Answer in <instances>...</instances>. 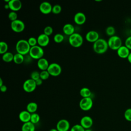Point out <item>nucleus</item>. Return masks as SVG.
<instances>
[{"instance_id":"e433bc0d","label":"nucleus","mask_w":131,"mask_h":131,"mask_svg":"<svg viewBox=\"0 0 131 131\" xmlns=\"http://www.w3.org/2000/svg\"><path fill=\"white\" fill-rule=\"evenodd\" d=\"M30 76H31L30 78L35 81L37 79L40 78V73L37 71H34L31 73Z\"/></svg>"},{"instance_id":"f8f14e48","label":"nucleus","mask_w":131,"mask_h":131,"mask_svg":"<svg viewBox=\"0 0 131 131\" xmlns=\"http://www.w3.org/2000/svg\"><path fill=\"white\" fill-rule=\"evenodd\" d=\"M53 6L48 2H42L39 7L40 11L45 14H49L52 12Z\"/></svg>"},{"instance_id":"1a4fd4ad","label":"nucleus","mask_w":131,"mask_h":131,"mask_svg":"<svg viewBox=\"0 0 131 131\" xmlns=\"http://www.w3.org/2000/svg\"><path fill=\"white\" fill-rule=\"evenodd\" d=\"M36 86L37 85L36 84L35 81L31 78H29L25 80L23 85L24 90L25 92L28 93L34 91L35 90Z\"/></svg>"},{"instance_id":"58836bf2","label":"nucleus","mask_w":131,"mask_h":131,"mask_svg":"<svg viewBox=\"0 0 131 131\" xmlns=\"http://www.w3.org/2000/svg\"><path fill=\"white\" fill-rule=\"evenodd\" d=\"M35 82H36L37 86L40 85L42 83V80L40 78L37 79L36 80H35Z\"/></svg>"},{"instance_id":"0eeeda50","label":"nucleus","mask_w":131,"mask_h":131,"mask_svg":"<svg viewBox=\"0 0 131 131\" xmlns=\"http://www.w3.org/2000/svg\"><path fill=\"white\" fill-rule=\"evenodd\" d=\"M93 104V100L91 97L82 98L79 102V107L82 110L86 111L92 107Z\"/></svg>"},{"instance_id":"39448f33","label":"nucleus","mask_w":131,"mask_h":131,"mask_svg":"<svg viewBox=\"0 0 131 131\" xmlns=\"http://www.w3.org/2000/svg\"><path fill=\"white\" fill-rule=\"evenodd\" d=\"M107 43L108 47L113 50H117L122 46L121 38L117 35L111 36L107 40Z\"/></svg>"},{"instance_id":"a19ab883","label":"nucleus","mask_w":131,"mask_h":131,"mask_svg":"<svg viewBox=\"0 0 131 131\" xmlns=\"http://www.w3.org/2000/svg\"><path fill=\"white\" fill-rule=\"evenodd\" d=\"M127 59L128 61H129V62H130L131 63V52H130V53H129L128 56L127 57Z\"/></svg>"},{"instance_id":"6e6552de","label":"nucleus","mask_w":131,"mask_h":131,"mask_svg":"<svg viewBox=\"0 0 131 131\" xmlns=\"http://www.w3.org/2000/svg\"><path fill=\"white\" fill-rule=\"evenodd\" d=\"M11 29L15 32H21L25 28V24L23 21L20 19H16L11 23Z\"/></svg>"},{"instance_id":"c85d7f7f","label":"nucleus","mask_w":131,"mask_h":131,"mask_svg":"<svg viewBox=\"0 0 131 131\" xmlns=\"http://www.w3.org/2000/svg\"><path fill=\"white\" fill-rule=\"evenodd\" d=\"M105 32L106 34L108 36H114L115 33V29L113 26H108L106 28Z\"/></svg>"},{"instance_id":"f03ea898","label":"nucleus","mask_w":131,"mask_h":131,"mask_svg":"<svg viewBox=\"0 0 131 131\" xmlns=\"http://www.w3.org/2000/svg\"><path fill=\"white\" fill-rule=\"evenodd\" d=\"M30 48L31 46L27 40L21 39L16 42V50L18 53L25 55L29 53Z\"/></svg>"},{"instance_id":"393cba45","label":"nucleus","mask_w":131,"mask_h":131,"mask_svg":"<svg viewBox=\"0 0 131 131\" xmlns=\"http://www.w3.org/2000/svg\"><path fill=\"white\" fill-rule=\"evenodd\" d=\"M25 57L23 55L19 53H16L14 55L13 61L16 64H20L24 61Z\"/></svg>"},{"instance_id":"423d86ee","label":"nucleus","mask_w":131,"mask_h":131,"mask_svg":"<svg viewBox=\"0 0 131 131\" xmlns=\"http://www.w3.org/2000/svg\"><path fill=\"white\" fill-rule=\"evenodd\" d=\"M47 71L50 75L57 76L59 75L62 71L61 66L56 62H53L49 64Z\"/></svg>"},{"instance_id":"bb28decb","label":"nucleus","mask_w":131,"mask_h":131,"mask_svg":"<svg viewBox=\"0 0 131 131\" xmlns=\"http://www.w3.org/2000/svg\"><path fill=\"white\" fill-rule=\"evenodd\" d=\"M40 121V116L39 115L36 113L31 114L30 121L34 124L37 123Z\"/></svg>"},{"instance_id":"9d476101","label":"nucleus","mask_w":131,"mask_h":131,"mask_svg":"<svg viewBox=\"0 0 131 131\" xmlns=\"http://www.w3.org/2000/svg\"><path fill=\"white\" fill-rule=\"evenodd\" d=\"M70 128L69 122L64 119H61L58 121L56 128L58 131H68Z\"/></svg>"},{"instance_id":"4be33fe9","label":"nucleus","mask_w":131,"mask_h":131,"mask_svg":"<svg viewBox=\"0 0 131 131\" xmlns=\"http://www.w3.org/2000/svg\"><path fill=\"white\" fill-rule=\"evenodd\" d=\"M38 108L37 104L35 102H29L26 107L27 111H28L31 114L34 113L36 112Z\"/></svg>"},{"instance_id":"4468645a","label":"nucleus","mask_w":131,"mask_h":131,"mask_svg":"<svg viewBox=\"0 0 131 131\" xmlns=\"http://www.w3.org/2000/svg\"><path fill=\"white\" fill-rule=\"evenodd\" d=\"M37 39L38 45L40 46L41 47L47 46L49 44L50 41V38L49 36L46 35L43 33L40 34L37 37Z\"/></svg>"},{"instance_id":"2eb2a0df","label":"nucleus","mask_w":131,"mask_h":131,"mask_svg":"<svg viewBox=\"0 0 131 131\" xmlns=\"http://www.w3.org/2000/svg\"><path fill=\"white\" fill-rule=\"evenodd\" d=\"M9 8L12 11H17L19 10L22 7V3L19 0H10L8 3Z\"/></svg>"},{"instance_id":"a878e982","label":"nucleus","mask_w":131,"mask_h":131,"mask_svg":"<svg viewBox=\"0 0 131 131\" xmlns=\"http://www.w3.org/2000/svg\"><path fill=\"white\" fill-rule=\"evenodd\" d=\"M8 45L5 41H2L0 42V54H4L7 52Z\"/></svg>"},{"instance_id":"a18cd8bd","label":"nucleus","mask_w":131,"mask_h":131,"mask_svg":"<svg viewBox=\"0 0 131 131\" xmlns=\"http://www.w3.org/2000/svg\"><path fill=\"white\" fill-rule=\"evenodd\" d=\"M85 131H93V130H91L90 128H89V129H85Z\"/></svg>"},{"instance_id":"473e14b6","label":"nucleus","mask_w":131,"mask_h":131,"mask_svg":"<svg viewBox=\"0 0 131 131\" xmlns=\"http://www.w3.org/2000/svg\"><path fill=\"white\" fill-rule=\"evenodd\" d=\"M70 131H85V129L80 124H77L70 128Z\"/></svg>"},{"instance_id":"37998d69","label":"nucleus","mask_w":131,"mask_h":131,"mask_svg":"<svg viewBox=\"0 0 131 131\" xmlns=\"http://www.w3.org/2000/svg\"><path fill=\"white\" fill-rule=\"evenodd\" d=\"M3 85V82L2 78H0V86H2Z\"/></svg>"},{"instance_id":"5701e85b","label":"nucleus","mask_w":131,"mask_h":131,"mask_svg":"<svg viewBox=\"0 0 131 131\" xmlns=\"http://www.w3.org/2000/svg\"><path fill=\"white\" fill-rule=\"evenodd\" d=\"M14 55L10 52H7L5 54H3L2 59L3 61L6 62H10L13 60Z\"/></svg>"},{"instance_id":"72a5a7b5","label":"nucleus","mask_w":131,"mask_h":131,"mask_svg":"<svg viewBox=\"0 0 131 131\" xmlns=\"http://www.w3.org/2000/svg\"><path fill=\"white\" fill-rule=\"evenodd\" d=\"M8 18L11 21L17 19V14L15 11H11L8 14Z\"/></svg>"},{"instance_id":"dca6fc26","label":"nucleus","mask_w":131,"mask_h":131,"mask_svg":"<svg viewBox=\"0 0 131 131\" xmlns=\"http://www.w3.org/2000/svg\"><path fill=\"white\" fill-rule=\"evenodd\" d=\"M86 16L85 15L81 12H77L74 16V20L76 24L77 25H82L86 21Z\"/></svg>"},{"instance_id":"f3484780","label":"nucleus","mask_w":131,"mask_h":131,"mask_svg":"<svg viewBox=\"0 0 131 131\" xmlns=\"http://www.w3.org/2000/svg\"><path fill=\"white\" fill-rule=\"evenodd\" d=\"M117 53L120 58H127L130 53V51L125 46H122L117 50Z\"/></svg>"},{"instance_id":"4c0bfd02","label":"nucleus","mask_w":131,"mask_h":131,"mask_svg":"<svg viewBox=\"0 0 131 131\" xmlns=\"http://www.w3.org/2000/svg\"><path fill=\"white\" fill-rule=\"evenodd\" d=\"M125 46L129 50H131V36L127 37L125 41Z\"/></svg>"},{"instance_id":"f257e3e1","label":"nucleus","mask_w":131,"mask_h":131,"mask_svg":"<svg viewBox=\"0 0 131 131\" xmlns=\"http://www.w3.org/2000/svg\"><path fill=\"white\" fill-rule=\"evenodd\" d=\"M108 48L107 41L103 38H99L93 46L94 51L98 54L104 53Z\"/></svg>"},{"instance_id":"cd10ccee","label":"nucleus","mask_w":131,"mask_h":131,"mask_svg":"<svg viewBox=\"0 0 131 131\" xmlns=\"http://www.w3.org/2000/svg\"><path fill=\"white\" fill-rule=\"evenodd\" d=\"M64 39L63 35L61 33H57L54 36V40L56 43H60Z\"/></svg>"},{"instance_id":"f704fd0d","label":"nucleus","mask_w":131,"mask_h":131,"mask_svg":"<svg viewBox=\"0 0 131 131\" xmlns=\"http://www.w3.org/2000/svg\"><path fill=\"white\" fill-rule=\"evenodd\" d=\"M53 29L52 27L50 26H46L43 29V33L48 36H50L53 33Z\"/></svg>"},{"instance_id":"c03bdc74","label":"nucleus","mask_w":131,"mask_h":131,"mask_svg":"<svg viewBox=\"0 0 131 131\" xmlns=\"http://www.w3.org/2000/svg\"><path fill=\"white\" fill-rule=\"evenodd\" d=\"M49 131H58L56 128H51Z\"/></svg>"},{"instance_id":"c9c22d12","label":"nucleus","mask_w":131,"mask_h":131,"mask_svg":"<svg viewBox=\"0 0 131 131\" xmlns=\"http://www.w3.org/2000/svg\"><path fill=\"white\" fill-rule=\"evenodd\" d=\"M28 41L30 45V46L31 47L35 46L37 45V39L34 37H30L28 39Z\"/></svg>"},{"instance_id":"a211bd4d","label":"nucleus","mask_w":131,"mask_h":131,"mask_svg":"<svg viewBox=\"0 0 131 131\" xmlns=\"http://www.w3.org/2000/svg\"><path fill=\"white\" fill-rule=\"evenodd\" d=\"M31 116V114L30 113H29L27 110H24L21 111L19 113L18 118L20 121L24 123L30 121Z\"/></svg>"},{"instance_id":"79ce46f5","label":"nucleus","mask_w":131,"mask_h":131,"mask_svg":"<svg viewBox=\"0 0 131 131\" xmlns=\"http://www.w3.org/2000/svg\"><path fill=\"white\" fill-rule=\"evenodd\" d=\"M5 8L6 9H10L9 8V6L8 5V4H5V6H4Z\"/></svg>"},{"instance_id":"7ed1b4c3","label":"nucleus","mask_w":131,"mask_h":131,"mask_svg":"<svg viewBox=\"0 0 131 131\" xmlns=\"http://www.w3.org/2000/svg\"><path fill=\"white\" fill-rule=\"evenodd\" d=\"M29 54L32 58L38 60L42 58L44 51L41 47L39 45H36L31 47Z\"/></svg>"},{"instance_id":"aec40b11","label":"nucleus","mask_w":131,"mask_h":131,"mask_svg":"<svg viewBox=\"0 0 131 131\" xmlns=\"http://www.w3.org/2000/svg\"><path fill=\"white\" fill-rule=\"evenodd\" d=\"M62 30L64 34L70 36L75 33V28L71 24H66L63 27Z\"/></svg>"},{"instance_id":"20e7f679","label":"nucleus","mask_w":131,"mask_h":131,"mask_svg":"<svg viewBox=\"0 0 131 131\" xmlns=\"http://www.w3.org/2000/svg\"><path fill=\"white\" fill-rule=\"evenodd\" d=\"M70 44L75 48L80 47L83 42L82 36L78 33H74L70 36L69 38Z\"/></svg>"},{"instance_id":"7c9ffc66","label":"nucleus","mask_w":131,"mask_h":131,"mask_svg":"<svg viewBox=\"0 0 131 131\" xmlns=\"http://www.w3.org/2000/svg\"><path fill=\"white\" fill-rule=\"evenodd\" d=\"M124 116L127 121L131 122V108H128L125 111Z\"/></svg>"},{"instance_id":"9b49d317","label":"nucleus","mask_w":131,"mask_h":131,"mask_svg":"<svg viewBox=\"0 0 131 131\" xmlns=\"http://www.w3.org/2000/svg\"><path fill=\"white\" fill-rule=\"evenodd\" d=\"M93 123V120L90 116H84L82 117L80 121V124L85 129L90 128Z\"/></svg>"},{"instance_id":"49530a36","label":"nucleus","mask_w":131,"mask_h":131,"mask_svg":"<svg viewBox=\"0 0 131 131\" xmlns=\"http://www.w3.org/2000/svg\"><path fill=\"white\" fill-rule=\"evenodd\" d=\"M130 34H131V29H130Z\"/></svg>"},{"instance_id":"412c9836","label":"nucleus","mask_w":131,"mask_h":131,"mask_svg":"<svg viewBox=\"0 0 131 131\" xmlns=\"http://www.w3.org/2000/svg\"><path fill=\"white\" fill-rule=\"evenodd\" d=\"M35 125L31 121L24 123L21 126V131H35Z\"/></svg>"},{"instance_id":"2f4dec72","label":"nucleus","mask_w":131,"mask_h":131,"mask_svg":"<svg viewBox=\"0 0 131 131\" xmlns=\"http://www.w3.org/2000/svg\"><path fill=\"white\" fill-rule=\"evenodd\" d=\"M50 75L47 70L41 71L40 72V78L42 80H46L48 79Z\"/></svg>"},{"instance_id":"6ab92c4d","label":"nucleus","mask_w":131,"mask_h":131,"mask_svg":"<svg viewBox=\"0 0 131 131\" xmlns=\"http://www.w3.org/2000/svg\"><path fill=\"white\" fill-rule=\"evenodd\" d=\"M37 64L39 69H40L41 71H43L47 70L50 64L49 63V62L47 59L42 57L38 60Z\"/></svg>"},{"instance_id":"b1692460","label":"nucleus","mask_w":131,"mask_h":131,"mask_svg":"<svg viewBox=\"0 0 131 131\" xmlns=\"http://www.w3.org/2000/svg\"><path fill=\"white\" fill-rule=\"evenodd\" d=\"M91 94L92 93L91 90L86 87L82 88L80 90V95L82 98L90 97Z\"/></svg>"},{"instance_id":"ea45409f","label":"nucleus","mask_w":131,"mask_h":131,"mask_svg":"<svg viewBox=\"0 0 131 131\" xmlns=\"http://www.w3.org/2000/svg\"><path fill=\"white\" fill-rule=\"evenodd\" d=\"M0 89H1V91L2 92H6L7 90V87L6 86V85L3 84L2 86H0Z\"/></svg>"},{"instance_id":"ddd939ff","label":"nucleus","mask_w":131,"mask_h":131,"mask_svg":"<svg viewBox=\"0 0 131 131\" xmlns=\"http://www.w3.org/2000/svg\"><path fill=\"white\" fill-rule=\"evenodd\" d=\"M85 38L89 42L94 43L99 38V35L97 31L91 30L86 33Z\"/></svg>"},{"instance_id":"c756f323","label":"nucleus","mask_w":131,"mask_h":131,"mask_svg":"<svg viewBox=\"0 0 131 131\" xmlns=\"http://www.w3.org/2000/svg\"><path fill=\"white\" fill-rule=\"evenodd\" d=\"M61 10H62V8H61V6L60 5L55 4L52 7V12L54 14H59L61 12Z\"/></svg>"}]
</instances>
